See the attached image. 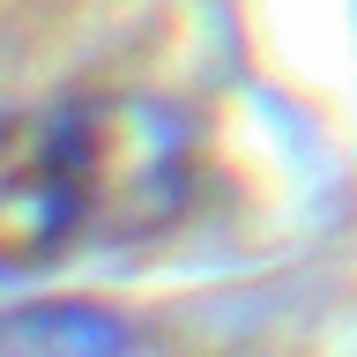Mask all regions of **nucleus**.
Wrapping results in <instances>:
<instances>
[{
	"instance_id": "f03ea898",
	"label": "nucleus",
	"mask_w": 357,
	"mask_h": 357,
	"mask_svg": "<svg viewBox=\"0 0 357 357\" xmlns=\"http://www.w3.org/2000/svg\"><path fill=\"white\" fill-rule=\"evenodd\" d=\"M0 357H134V335L97 305H22L0 312Z\"/></svg>"
},
{
	"instance_id": "f257e3e1",
	"label": "nucleus",
	"mask_w": 357,
	"mask_h": 357,
	"mask_svg": "<svg viewBox=\"0 0 357 357\" xmlns=\"http://www.w3.org/2000/svg\"><path fill=\"white\" fill-rule=\"evenodd\" d=\"M194 186V142L149 97H67L0 119V275L142 245Z\"/></svg>"
}]
</instances>
